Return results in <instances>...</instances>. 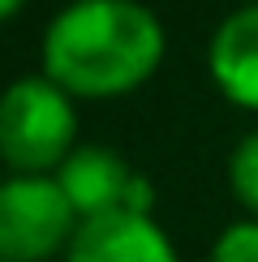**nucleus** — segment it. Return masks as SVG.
<instances>
[{
	"label": "nucleus",
	"mask_w": 258,
	"mask_h": 262,
	"mask_svg": "<svg viewBox=\"0 0 258 262\" xmlns=\"http://www.w3.org/2000/svg\"><path fill=\"white\" fill-rule=\"evenodd\" d=\"M64 262H181V254L155 215L112 211L78 224Z\"/></svg>",
	"instance_id": "20e7f679"
},
{
	"label": "nucleus",
	"mask_w": 258,
	"mask_h": 262,
	"mask_svg": "<svg viewBox=\"0 0 258 262\" xmlns=\"http://www.w3.org/2000/svg\"><path fill=\"white\" fill-rule=\"evenodd\" d=\"M22 5H26V0H0V21L17 17V13H22Z\"/></svg>",
	"instance_id": "1a4fd4ad"
},
{
	"label": "nucleus",
	"mask_w": 258,
	"mask_h": 262,
	"mask_svg": "<svg viewBox=\"0 0 258 262\" xmlns=\"http://www.w3.org/2000/svg\"><path fill=\"white\" fill-rule=\"evenodd\" d=\"M78 150V107L52 78L30 73L0 91V163L13 177H52Z\"/></svg>",
	"instance_id": "f03ea898"
},
{
	"label": "nucleus",
	"mask_w": 258,
	"mask_h": 262,
	"mask_svg": "<svg viewBox=\"0 0 258 262\" xmlns=\"http://www.w3.org/2000/svg\"><path fill=\"white\" fill-rule=\"evenodd\" d=\"M164 21L142 0H69L39 43L43 78L73 99H116L164 64Z\"/></svg>",
	"instance_id": "f257e3e1"
},
{
	"label": "nucleus",
	"mask_w": 258,
	"mask_h": 262,
	"mask_svg": "<svg viewBox=\"0 0 258 262\" xmlns=\"http://www.w3.org/2000/svg\"><path fill=\"white\" fill-rule=\"evenodd\" d=\"M78 224L56 177L0 181V262H48L64 254Z\"/></svg>",
	"instance_id": "7ed1b4c3"
},
{
	"label": "nucleus",
	"mask_w": 258,
	"mask_h": 262,
	"mask_svg": "<svg viewBox=\"0 0 258 262\" xmlns=\"http://www.w3.org/2000/svg\"><path fill=\"white\" fill-rule=\"evenodd\" d=\"M207 73L228 103L258 112V0L232 9L207 43Z\"/></svg>",
	"instance_id": "39448f33"
},
{
	"label": "nucleus",
	"mask_w": 258,
	"mask_h": 262,
	"mask_svg": "<svg viewBox=\"0 0 258 262\" xmlns=\"http://www.w3.org/2000/svg\"><path fill=\"white\" fill-rule=\"evenodd\" d=\"M207 262H258V220L228 224L215 236Z\"/></svg>",
	"instance_id": "6e6552de"
},
{
	"label": "nucleus",
	"mask_w": 258,
	"mask_h": 262,
	"mask_svg": "<svg viewBox=\"0 0 258 262\" xmlns=\"http://www.w3.org/2000/svg\"><path fill=\"white\" fill-rule=\"evenodd\" d=\"M228 185L236 193V202L258 220V129L245 134L228 155Z\"/></svg>",
	"instance_id": "0eeeda50"
},
{
	"label": "nucleus",
	"mask_w": 258,
	"mask_h": 262,
	"mask_svg": "<svg viewBox=\"0 0 258 262\" xmlns=\"http://www.w3.org/2000/svg\"><path fill=\"white\" fill-rule=\"evenodd\" d=\"M52 177H56L60 193L69 198V206L78 211V220H99V215L125 211L129 185H134L138 172L129 168L116 150L86 142V146H78Z\"/></svg>",
	"instance_id": "423d86ee"
}]
</instances>
